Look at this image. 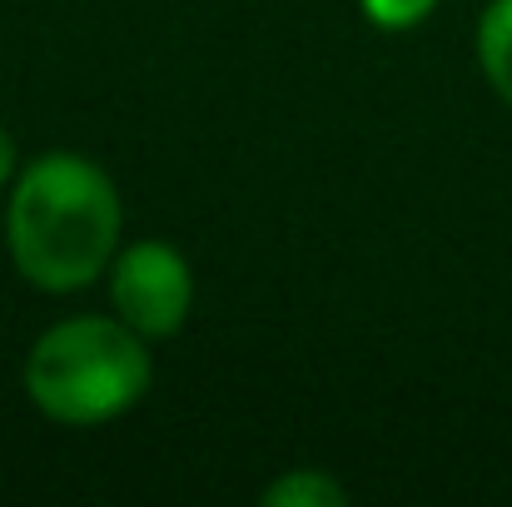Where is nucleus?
I'll use <instances>...</instances> for the list:
<instances>
[{
  "instance_id": "f257e3e1",
  "label": "nucleus",
  "mask_w": 512,
  "mask_h": 507,
  "mask_svg": "<svg viewBox=\"0 0 512 507\" xmlns=\"http://www.w3.org/2000/svg\"><path fill=\"white\" fill-rule=\"evenodd\" d=\"M120 229V189L85 155H40L10 184L5 249L20 279L45 294H75L95 284L120 254Z\"/></svg>"
},
{
  "instance_id": "f03ea898",
  "label": "nucleus",
  "mask_w": 512,
  "mask_h": 507,
  "mask_svg": "<svg viewBox=\"0 0 512 507\" xmlns=\"http://www.w3.org/2000/svg\"><path fill=\"white\" fill-rule=\"evenodd\" d=\"M145 343L150 338H140L125 319H100V314L60 319L55 329L35 338L25 358V393L50 423L65 428L110 423L130 413L155 378V358Z\"/></svg>"
},
{
  "instance_id": "7ed1b4c3",
  "label": "nucleus",
  "mask_w": 512,
  "mask_h": 507,
  "mask_svg": "<svg viewBox=\"0 0 512 507\" xmlns=\"http://www.w3.org/2000/svg\"><path fill=\"white\" fill-rule=\"evenodd\" d=\"M110 309L140 338H170L194 309V274L184 254L160 239H140L110 264Z\"/></svg>"
},
{
  "instance_id": "20e7f679",
  "label": "nucleus",
  "mask_w": 512,
  "mask_h": 507,
  "mask_svg": "<svg viewBox=\"0 0 512 507\" xmlns=\"http://www.w3.org/2000/svg\"><path fill=\"white\" fill-rule=\"evenodd\" d=\"M478 65L512 110V0H493L478 20Z\"/></svg>"
},
{
  "instance_id": "39448f33",
  "label": "nucleus",
  "mask_w": 512,
  "mask_h": 507,
  "mask_svg": "<svg viewBox=\"0 0 512 507\" xmlns=\"http://www.w3.org/2000/svg\"><path fill=\"white\" fill-rule=\"evenodd\" d=\"M348 488L324 468H289L264 488V507H343Z\"/></svg>"
},
{
  "instance_id": "423d86ee",
  "label": "nucleus",
  "mask_w": 512,
  "mask_h": 507,
  "mask_svg": "<svg viewBox=\"0 0 512 507\" xmlns=\"http://www.w3.org/2000/svg\"><path fill=\"white\" fill-rule=\"evenodd\" d=\"M358 5L383 30H408V25H418V20H428L438 10V0H358Z\"/></svg>"
},
{
  "instance_id": "0eeeda50",
  "label": "nucleus",
  "mask_w": 512,
  "mask_h": 507,
  "mask_svg": "<svg viewBox=\"0 0 512 507\" xmlns=\"http://www.w3.org/2000/svg\"><path fill=\"white\" fill-rule=\"evenodd\" d=\"M10 174H15V140L0 130V189L10 184Z\"/></svg>"
}]
</instances>
